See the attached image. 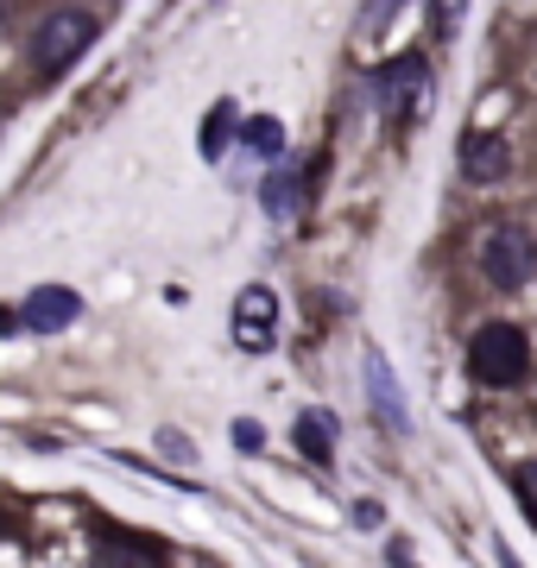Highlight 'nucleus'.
Instances as JSON below:
<instances>
[{"mask_svg": "<svg viewBox=\"0 0 537 568\" xmlns=\"http://www.w3.org/2000/svg\"><path fill=\"white\" fill-rule=\"evenodd\" d=\"M0 537H13V525H7V518H0Z\"/></svg>", "mask_w": 537, "mask_h": 568, "instance_id": "f3484780", "label": "nucleus"}, {"mask_svg": "<svg viewBox=\"0 0 537 568\" xmlns=\"http://www.w3.org/2000/svg\"><path fill=\"white\" fill-rule=\"evenodd\" d=\"M424 82H430V63L417 58V51L412 58H393L379 77H373V102L386 108V114H405V108L424 95Z\"/></svg>", "mask_w": 537, "mask_h": 568, "instance_id": "39448f33", "label": "nucleus"}, {"mask_svg": "<svg viewBox=\"0 0 537 568\" xmlns=\"http://www.w3.org/2000/svg\"><path fill=\"white\" fill-rule=\"evenodd\" d=\"M95 44V13L83 7H58V13H44L39 32H32V63H39L44 77H58L63 63H77Z\"/></svg>", "mask_w": 537, "mask_h": 568, "instance_id": "f03ea898", "label": "nucleus"}, {"mask_svg": "<svg viewBox=\"0 0 537 568\" xmlns=\"http://www.w3.org/2000/svg\"><path fill=\"white\" fill-rule=\"evenodd\" d=\"M462 7H468V0H436V20H443V32H449V26L462 20Z\"/></svg>", "mask_w": 537, "mask_h": 568, "instance_id": "dca6fc26", "label": "nucleus"}, {"mask_svg": "<svg viewBox=\"0 0 537 568\" xmlns=\"http://www.w3.org/2000/svg\"><path fill=\"white\" fill-rule=\"evenodd\" d=\"M367 392H373V410H386V424L405 429V405H398V386H393V366L367 354Z\"/></svg>", "mask_w": 537, "mask_h": 568, "instance_id": "9d476101", "label": "nucleus"}, {"mask_svg": "<svg viewBox=\"0 0 537 568\" xmlns=\"http://www.w3.org/2000/svg\"><path fill=\"white\" fill-rule=\"evenodd\" d=\"M159 448H165L171 462H184V467H190V462H196V448H190V443H184V436H178V429H165V436H159Z\"/></svg>", "mask_w": 537, "mask_h": 568, "instance_id": "4468645a", "label": "nucleus"}, {"mask_svg": "<svg viewBox=\"0 0 537 568\" xmlns=\"http://www.w3.org/2000/svg\"><path fill=\"white\" fill-rule=\"evenodd\" d=\"M518 506H525V518L537 525V462L518 467Z\"/></svg>", "mask_w": 537, "mask_h": 568, "instance_id": "ddd939ff", "label": "nucleus"}, {"mask_svg": "<svg viewBox=\"0 0 537 568\" xmlns=\"http://www.w3.org/2000/svg\"><path fill=\"white\" fill-rule=\"evenodd\" d=\"M234 121H241V114H234V102H222L215 114H209V133H203V152H209V159H222V133H234Z\"/></svg>", "mask_w": 537, "mask_h": 568, "instance_id": "f8f14e48", "label": "nucleus"}, {"mask_svg": "<svg viewBox=\"0 0 537 568\" xmlns=\"http://www.w3.org/2000/svg\"><path fill=\"white\" fill-rule=\"evenodd\" d=\"M234 342L247 347V354H266L278 342V297H272L266 284H247L234 297Z\"/></svg>", "mask_w": 537, "mask_h": 568, "instance_id": "20e7f679", "label": "nucleus"}, {"mask_svg": "<svg viewBox=\"0 0 537 568\" xmlns=\"http://www.w3.org/2000/svg\"><path fill=\"white\" fill-rule=\"evenodd\" d=\"M234 443H241V448L253 455V448L266 443V436H260V424H253V417H241V424H234Z\"/></svg>", "mask_w": 537, "mask_h": 568, "instance_id": "2eb2a0df", "label": "nucleus"}, {"mask_svg": "<svg viewBox=\"0 0 537 568\" xmlns=\"http://www.w3.org/2000/svg\"><path fill=\"white\" fill-rule=\"evenodd\" d=\"M247 152L278 159V152H285V126H278V121H247Z\"/></svg>", "mask_w": 537, "mask_h": 568, "instance_id": "9b49d317", "label": "nucleus"}, {"mask_svg": "<svg viewBox=\"0 0 537 568\" xmlns=\"http://www.w3.org/2000/svg\"><path fill=\"white\" fill-rule=\"evenodd\" d=\"M468 366H475V379L480 386H494V392H513L525 373H531V347H525V335L506 323L494 328H480L475 342H468Z\"/></svg>", "mask_w": 537, "mask_h": 568, "instance_id": "f257e3e1", "label": "nucleus"}, {"mask_svg": "<svg viewBox=\"0 0 537 568\" xmlns=\"http://www.w3.org/2000/svg\"><path fill=\"white\" fill-rule=\"evenodd\" d=\"M531 265H537V253L518 227H494V234L480 241V272H487L499 291H525V284H531Z\"/></svg>", "mask_w": 537, "mask_h": 568, "instance_id": "7ed1b4c3", "label": "nucleus"}, {"mask_svg": "<svg viewBox=\"0 0 537 568\" xmlns=\"http://www.w3.org/2000/svg\"><path fill=\"white\" fill-rule=\"evenodd\" d=\"M297 448H304V462H316V467L335 462V417L330 410H304V417H297Z\"/></svg>", "mask_w": 537, "mask_h": 568, "instance_id": "6e6552de", "label": "nucleus"}, {"mask_svg": "<svg viewBox=\"0 0 537 568\" xmlns=\"http://www.w3.org/2000/svg\"><path fill=\"white\" fill-rule=\"evenodd\" d=\"M20 316H26L32 335H58V328H70L77 316H83V297H77V291H63V284H39V291L26 297Z\"/></svg>", "mask_w": 537, "mask_h": 568, "instance_id": "0eeeda50", "label": "nucleus"}, {"mask_svg": "<svg viewBox=\"0 0 537 568\" xmlns=\"http://www.w3.org/2000/svg\"><path fill=\"white\" fill-rule=\"evenodd\" d=\"M506 171H513V145H506V133L475 126V133L462 140V178L468 183H499Z\"/></svg>", "mask_w": 537, "mask_h": 568, "instance_id": "423d86ee", "label": "nucleus"}, {"mask_svg": "<svg viewBox=\"0 0 537 568\" xmlns=\"http://www.w3.org/2000/svg\"><path fill=\"white\" fill-rule=\"evenodd\" d=\"M297 203H304V178H291V171H266V183H260V209H266L272 222H291Z\"/></svg>", "mask_w": 537, "mask_h": 568, "instance_id": "1a4fd4ad", "label": "nucleus"}]
</instances>
